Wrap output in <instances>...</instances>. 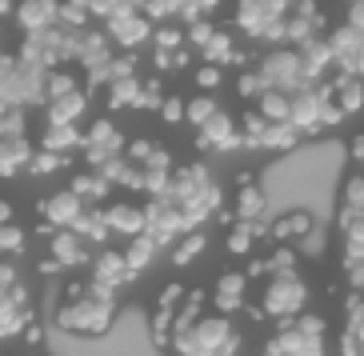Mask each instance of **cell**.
Listing matches in <instances>:
<instances>
[{
  "mask_svg": "<svg viewBox=\"0 0 364 356\" xmlns=\"http://www.w3.org/2000/svg\"><path fill=\"white\" fill-rule=\"evenodd\" d=\"M117 320V292L92 281H68L65 301L56 304V324L76 336H105Z\"/></svg>",
  "mask_w": 364,
  "mask_h": 356,
  "instance_id": "6da1fadb",
  "label": "cell"
},
{
  "mask_svg": "<svg viewBox=\"0 0 364 356\" xmlns=\"http://www.w3.org/2000/svg\"><path fill=\"white\" fill-rule=\"evenodd\" d=\"M164 193L181 205L184 220H188V232H196V228L208 220L213 212H220V205H225V193H220V184H216V176L204 168L200 161L193 164H176L172 168V180Z\"/></svg>",
  "mask_w": 364,
  "mask_h": 356,
  "instance_id": "7a4b0ae2",
  "label": "cell"
},
{
  "mask_svg": "<svg viewBox=\"0 0 364 356\" xmlns=\"http://www.w3.org/2000/svg\"><path fill=\"white\" fill-rule=\"evenodd\" d=\"M228 345H240V333H236V324L228 316L213 313V316H200L188 333L172 336L168 356H216Z\"/></svg>",
  "mask_w": 364,
  "mask_h": 356,
  "instance_id": "3957f363",
  "label": "cell"
},
{
  "mask_svg": "<svg viewBox=\"0 0 364 356\" xmlns=\"http://www.w3.org/2000/svg\"><path fill=\"white\" fill-rule=\"evenodd\" d=\"M309 281L300 276V269L292 272H272V276H264V292H260V313H264V320H292V316H300L304 308H309Z\"/></svg>",
  "mask_w": 364,
  "mask_h": 356,
  "instance_id": "277c9868",
  "label": "cell"
},
{
  "mask_svg": "<svg viewBox=\"0 0 364 356\" xmlns=\"http://www.w3.org/2000/svg\"><path fill=\"white\" fill-rule=\"evenodd\" d=\"M252 68H257L260 80H264L268 88H277V92H296V88L312 85L309 76H304V68H300V56H296L292 44H272V48H264Z\"/></svg>",
  "mask_w": 364,
  "mask_h": 356,
  "instance_id": "5b68a950",
  "label": "cell"
},
{
  "mask_svg": "<svg viewBox=\"0 0 364 356\" xmlns=\"http://www.w3.org/2000/svg\"><path fill=\"white\" fill-rule=\"evenodd\" d=\"M236 33L248 36L252 44H284V16H277L272 9H264L260 0H236Z\"/></svg>",
  "mask_w": 364,
  "mask_h": 356,
  "instance_id": "8992f818",
  "label": "cell"
},
{
  "mask_svg": "<svg viewBox=\"0 0 364 356\" xmlns=\"http://www.w3.org/2000/svg\"><path fill=\"white\" fill-rule=\"evenodd\" d=\"M152 28H156V21L144 16L140 9H120L105 21V36L112 41V48H120V53H136L140 44H149Z\"/></svg>",
  "mask_w": 364,
  "mask_h": 356,
  "instance_id": "52a82bcc",
  "label": "cell"
},
{
  "mask_svg": "<svg viewBox=\"0 0 364 356\" xmlns=\"http://www.w3.org/2000/svg\"><path fill=\"white\" fill-rule=\"evenodd\" d=\"M124 144H129V136H124V132H120L108 117H97L92 124H88L80 152H85L88 168H100V164H108V161H117V156H124Z\"/></svg>",
  "mask_w": 364,
  "mask_h": 356,
  "instance_id": "ba28073f",
  "label": "cell"
},
{
  "mask_svg": "<svg viewBox=\"0 0 364 356\" xmlns=\"http://www.w3.org/2000/svg\"><path fill=\"white\" fill-rule=\"evenodd\" d=\"M260 356H328V348H324V336L304 333L296 320H280Z\"/></svg>",
  "mask_w": 364,
  "mask_h": 356,
  "instance_id": "9c48e42d",
  "label": "cell"
},
{
  "mask_svg": "<svg viewBox=\"0 0 364 356\" xmlns=\"http://www.w3.org/2000/svg\"><path fill=\"white\" fill-rule=\"evenodd\" d=\"M85 200L73 193V188H56V193H48L36 205V212H41V232H56V228H76V220H80V212H85Z\"/></svg>",
  "mask_w": 364,
  "mask_h": 356,
  "instance_id": "30bf717a",
  "label": "cell"
},
{
  "mask_svg": "<svg viewBox=\"0 0 364 356\" xmlns=\"http://www.w3.org/2000/svg\"><path fill=\"white\" fill-rule=\"evenodd\" d=\"M48 257H53L65 272H73V269L92 264L97 249H92V244H88L76 228H56V232H48Z\"/></svg>",
  "mask_w": 364,
  "mask_h": 356,
  "instance_id": "8fae6325",
  "label": "cell"
},
{
  "mask_svg": "<svg viewBox=\"0 0 364 356\" xmlns=\"http://www.w3.org/2000/svg\"><path fill=\"white\" fill-rule=\"evenodd\" d=\"M196 149H213V152L245 149V144H240V120H236L232 112H225V108H216L213 117L196 129Z\"/></svg>",
  "mask_w": 364,
  "mask_h": 356,
  "instance_id": "7c38bea8",
  "label": "cell"
},
{
  "mask_svg": "<svg viewBox=\"0 0 364 356\" xmlns=\"http://www.w3.org/2000/svg\"><path fill=\"white\" fill-rule=\"evenodd\" d=\"M88 281L108 288V292H120L124 284L136 281V272L129 269V260H124L120 249H100L97 257H92V264H88Z\"/></svg>",
  "mask_w": 364,
  "mask_h": 356,
  "instance_id": "4fadbf2b",
  "label": "cell"
},
{
  "mask_svg": "<svg viewBox=\"0 0 364 356\" xmlns=\"http://www.w3.org/2000/svg\"><path fill=\"white\" fill-rule=\"evenodd\" d=\"M245 301H248V276L240 269L220 272V276L213 281V288H208V304H213L220 316L240 313V308H245Z\"/></svg>",
  "mask_w": 364,
  "mask_h": 356,
  "instance_id": "5bb4252c",
  "label": "cell"
},
{
  "mask_svg": "<svg viewBox=\"0 0 364 356\" xmlns=\"http://www.w3.org/2000/svg\"><path fill=\"white\" fill-rule=\"evenodd\" d=\"M12 21L24 36L28 33H48L60 24V0H16L12 4Z\"/></svg>",
  "mask_w": 364,
  "mask_h": 356,
  "instance_id": "9a60e30c",
  "label": "cell"
},
{
  "mask_svg": "<svg viewBox=\"0 0 364 356\" xmlns=\"http://www.w3.org/2000/svg\"><path fill=\"white\" fill-rule=\"evenodd\" d=\"M321 28H324V12H321V4L316 0H296L292 4V12L284 16V44H304V41H312V36H321Z\"/></svg>",
  "mask_w": 364,
  "mask_h": 356,
  "instance_id": "2e32d148",
  "label": "cell"
},
{
  "mask_svg": "<svg viewBox=\"0 0 364 356\" xmlns=\"http://www.w3.org/2000/svg\"><path fill=\"white\" fill-rule=\"evenodd\" d=\"M200 56H204V65H216V68H228V65L252 68V56H248V48H240V44H236V36L225 33V28H216L213 41L200 48Z\"/></svg>",
  "mask_w": 364,
  "mask_h": 356,
  "instance_id": "e0dca14e",
  "label": "cell"
},
{
  "mask_svg": "<svg viewBox=\"0 0 364 356\" xmlns=\"http://www.w3.org/2000/svg\"><path fill=\"white\" fill-rule=\"evenodd\" d=\"M324 85H328V92H332V104L341 108L344 117H356V112L364 108V80H360V76L341 72V68H336Z\"/></svg>",
  "mask_w": 364,
  "mask_h": 356,
  "instance_id": "ac0fdd59",
  "label": "cell"
},
{
  "mask_svg": "<svg viewBox=\"0 0 364 356\" xmlns=\"http://www.w3.org/2000/svg\"><path fill=\"white\" fill-rule=\"evenodd\" d=\"M33 141L28 136H0V176L12 180V176H24L33 168Z\"/></svg>",
  "mask_w": 364,
  "mask_h": 356,
  "instance_id": "d6986e66",
  "label": "cell"
},
{
  "mask_svg": "<svg viewBox=\"0 0 364 356\" xmlns=\"http://www.w3.org/2000/svg\"><path fill=\"white\" fill-rule=\"evenodd\" d=\"M105 220H108V237L132 240V237H140V232H144V205L117 200V205L105 208Z\"/></svg>",
  "mask_w": 364,
  "mask_h": 356,
  "instance_id": "ffe728a7",
  "label": "cell"
},
{
  "mask_svg": "<svg viewBox=\"0 0 364 356\" xmlns=\"http://www.w3.org/2000/svg\"><path fill=\"white\" fill-rule=\"evenodd\" d=\"M296 56H300V68H304L309 80H328V72L336 68L332 48H328V36H312V41L296 44Z\"/></svg>",
  "mask_w": 364,
  "mask_h": 356,
  "instance_id": "44dd1931",
  "label": "cell"
},
{
  "mask_svg": "<svg viewBox=\"0 0 364 356\" xmlns=\"http://www.w3.org/2000/svg\"><path fill=\"white\" fill-rule=\"evenodd\" d=\"M312 212H304V208H292V212L277 216L272 225H268V237H272V244H300L304 237H312Z\"/></svg>",
  "mask_w": 364,
  "mask_h": 356,
  "instance_id": "7402d4cb",
  "label": "cell"
},
{
  "mask_svg": "<svg viewBox=\"0 0 364 356\" xmlns=\"http://www.w3.org/2000/svg\"><path fill=\"white\" fill-rule=\"evenodd\" d=\"M264 212H268V200L257 188V176L240 173L236 176V220H264Z\"/></svg>",
  "mask_w": 364,
  "mask_h": 356,
  "instance_id": "603a6c76",
  "label": "cell"
},
{
  "mask_svg": "<svg viewBox=\"0 0 364 356\" xmlns=\"http://www.w3.org/2000/svg\"><path fill=\"white\" fill-rule=\"evenodd\" d=\"M44 124H80V117L88 112V92L85 88H73V92H65V97H56L44 104Z\"/></svg>",
  "mask_w": 364,
  "mask_h": 356,
  "instance_id": "cb8c5ba5",
  "label": "cell"
},
{
  "mask_svg": "<svg viewBox=\"0 0 364 356\" xmlns=\"http://www.w3.org/2000/svg\"><path fill=\"white\" fill-rule=\"evenodd\" d=\"M260 237H268L264 220H236V225H228L225 249L232 252V257H252V249H257Z\"/></svg>",
  "mask_w": 364,
  "mask_h": 356,
  "instance_id": "d4e9b609",
  "label": "cell"
},
{
  "mask_svg": "<svg viewBox=\"0 0 364 356\" xmlns=\"http://www.w3.org/2000/svg\"><path fill=\"white\" fill-rule=\"evenodd\" d=\"M80 144H85V132L76 124H44L41 132V149L56 152V156H73V152H80Z\"/></svg>",
  "mask_w": 364,
  "mask_h": 356,
  "instance_id": "484cf974",
  "label": "cell"
},
{
  "mask_svg": "<svg viewBox=\"0 0 364 356\" xmlns=\"http://www.w3.org/2000/svg\"><path fill=\"white\" fill-rule=\"evenodd\" d=\"M68 188H73V193L80 196L85 205H100V200L108 196V188H112V184H108L105 176L97 173V168H88V173H76L73 180H68Z\"/></svg>",
  "mask_w": 364,
  "mask_h": 356,
  "instance_id": "4316f807",
  "label": "cell"
},
{
  "mask_svg": "<svg viewBox=\"0 0 364 356\" xmlns=\"http://www.w3.org/2000/svg\"><path fill=\"white\" fill-rule=\"evenodd\" d=\"M120 252H124V260H129V269L140 276V272L149 269L152 260H156V252H161V249H156V240H152L149 232H140V237L124 240V249H120Z\"/></svg>",
  "mask_w": 364,
  "mask_h": 356,
  "instance_id": "83f0119b",
  "label": "cell"
},
{
  "mask_svg": "<svg viewBox=\"0 0 364 356\" xmlns=\"http://www.w3.org/2000/svg\"><path fill=\"white\" fill-rule=\"evenodd\" d=\"M28 324H33V308H28V304H12V301L0 304V340L21 336Z\"/></svg>",
  "mask_w": 364,
  "mask_h": 356,
  "instance_id": "f1b7e54d",
  "label": "cell"
},
{
  "mask_svg": "<svg viewBox=\"0 0 364 356\" xmlns=\"http://www.w3.org/2000/svg\"><path fill=\"white\" fill-rule=\"evenodd\" d=\"M76 232L88 240V244H108V220H105V208L100 205H88L76 220Z\"/></svg>",
  "mask_w": 364,
  "mask_h": 356,
  "instance_id": "f546056e",
  "label": "cell"
},
{
  "mask_svg": "<svg viewBox=\"0 0 364 356\" xmlns=\"http://www.w3.org/2000/svg\"><path fill=\"white\" fill-rule=\"evenodd\" d=\"M204 249H208V237H204L200 228H196V232H184V237L172 244V264H176V269H188L196 257H204Z\"/></svg>",
  "mask_w": 364,
  "mask_h": 356,
  "instance_id": "4dcf8cb0",
  "label": "cell"
},
{
  "mask_svg": "<svg viewBox=\"0 0 364 356\" xmlns=\"http://www.w3.org/2000/svg\"><path fill=\"white\" fill-rule=\"evenodd\" d=\"M304 141L292 124H277V120H268V129H264V141H260V149L264 152H289L296 149V144Z\"/></svg>",
  "mask_w": 364,
  "mask_h": 356,
  "instance_id": "1f68e13d",
  "label": "cell"
},
{
  "mask_svg": "<svg viewBox=\"0 0 364 356\" xmlns=\"http://www.w3.org/2000/svg\"><path fill=\"white\" fill-rule=\"evenodd\" d=\"M73 88H80V80H76V72L68 65L48 68V72H44V104L56 100V97H65V92H73Z\"/></svg>",
  "mask_w": 364,
  "mask_h": 356,
  "instance_id": "d6a6232c",
  "label": "cell"
},
{
  "mask_svg": "<svg viewBox=\"0 0 364 356\" xmlns=\"http://www.w3.org/2000/svg\"><path fill=\"white\" fill-rule=\"evenodd\" d=\"M136 97H140V76H129V80H112V85H108V108H112V112L136 108Z\"/></svg>",
  "mask_w": 364,
  "mask_h": 356,
  "instance_id": "836d02e7",
  "label": "cell"
},
{
  "mask_svg": "<svg viewBox=\"0 0 364 356\" xmlns=\"http://www.w3.org/2000/svg\"><path fill=\"white\" fill-rule=\"evenodd\" d=\"M152 48L156 53H176V48H188V41H184V28L176 21H164L152 28Z\"/></svg>",
  "mask_w": 364,
  "mask_h": 356,
  "instance_id": "e575fe53",
  "label": "cell"
},
{
  "mask_svg": "<svg viewBox=\"0 0 364 356\" xmlns=\"http://www.w3.org/2000/svg\"><path fill=\"white\" fill-rule=\"evenodd\" d=\"M216 108H220V104H216L213 92H196V97H188V104H184V120H188L193 129H200V124L213 117Z\"/></svg>",
  "mask_w": 364,
  "mask_h": 356,
  "instance_id": "d590c367",
  "label": "cell"
},
{
  "mask_svg": "<svg viewBox=\"0 0 364 356\" xmlns=\"http://www.w3.org/2000/svg\"><path fill=\"white\" fill-rule=\"evenodd\" d=\"M264 92H268V85L260 80L257 68H245V72L236 76V97L245 100V104H257V100L264 97Z\"/></svg>",
  "mask_w": 364,
  "mask_h": 356,
  "instance_id": "8d00e7d4",
  "label": "cell"
},
{
  "mask_svg": "<svg viewBox=\"0 0 364 356\" xmlns=\"http://www.w3.org/2000/svg\"><path fill=\"white\" fill-rule=\"evenodd\" d=\"M257 108L264 112L268 120H277V124H289V92H277V88H268L264 97L257 100Z\"/></svg>",
  "mask_w": 364,
  "mask_h": 356,
  "instance_id": "74e56055",
  "label": "cell"
},
{
  "mask_svg": "<svg viewBox=\"0 0 364 356\" xmlns=\"http://www.w3.org/2000/svg\"><path fill=\"white\" fill-rule=\"evenodd\" d=\"M24 249H28V232L16 220L12 225H0V257H21Z\"/></svg>",
  "mask_w": 364,
  "mask_h": 356,
  "instance_id": "f35d334b",
  "label": "cell"
},
{
  "mask_svg": "<svg viewBox=\"0 0 364 356\" xmlns=\"http://www.w3.org/2000/svg\"><path fill=\"white\" fill-rule=\"evenodd\" d=\"M88 21H92L88 0H60V24L65 28H88Z\"/></svg>",
  "mask_w": 364,
  "mask_h": 356,
  "instance_id": "ab89813d",
  "label": "cell"
},
{
  "mask_svg": "<svg viewBox=\"0 0 364 356\" xmlns=\"http://www.w3.org/2000/svg\"><path fill=\"white\" fill-rule=\"evenodd\" d=\"M213 33H216V21H213V16H200V21H188V24H184V41H188V48H193V53H200L204 44L213 41Z\"/></svg>",
  "mask_w": 364,
  "mask_h": 356,
  "instance_id": "60d3db41",
  "label": "cell"
},
{
  "mask_svg": "<svg viewBox=\"0 0 364 356\" xmlns=\"http://www.w3.org/2000/svg\"><path fill=\"white\" fill-rule=\"evenodd\" d=\"M268 276L272 272H292V269H300V252L292 249V244H272V252H268Z\"/></svg>",
  "mask_w": 364,
  "mask_h": 356,
  "instance_id": "b9f144b4",
  "label": "cell"
},
{
  "mask_svg": "<svg viewBox=\"0 0 364 356\" xmlns=\"http://www.w3.org/2000/svg\"><path fill=\"white\" fill-rule=\"evenodd\" d=\"M164 100V85H161V76H144L140 80V97H136V108L140 112H156Z\"/></svg>",
  "mask_w": 364,
  "mask_h": 356,
  "instance_id": "7bdbcfd3",
  "label": "cell"
},
{
  "mask_svg": "<svg viewBox=\"0 0 364 356\" xmlns=\"http://www.w3.org/2000/svg\"><path fill=\"white\" fill-rule=\"evenodd\" d=\"M68 164V156H56V152H44V149H36V156H33V168H28V176H48V173H60Z\"/></svg>",
  "mask_w": 364,
  "mask_h": 356,
  "instance_id": "ee69618b",
  "label": "cell"
},
{
  "mask_svg": "<svg viewBox=\"0 0 364 356\" xmlns=\"http://www.w3.org/2000/svg\"><path fill=\"white\" fill-rule=\"evenodd\" d=\"M193 85L200 88V92H216V88L225 85V68H216V65H200L193 72Z\"/></svg>",
  "mask_w": 364,
  "mask_h": 356,
  "instance_id": "f6af8a7d",
  "label": "cell"
},
{
  "mask_svg": "<svg viewBox=\"0 0 364 356\" xmlns=\"http://www.w3.org/2000/svg\"><path fill=\"white\" fill-rule=\"evenodd\" d=\"M184 104H188L184 97H168V92H164V100H161L156 112H161L164 124H184Z\"/></svg>",
  "mask_w": 364,
  "mask_h": 356,
  "instance_id": "bcb514c9",
  "label": "cell"
},
{
  "mask_svg": "<svg viewBox=\"0 0 364 356\" xmlns=\"http://www.w3.org/2000/svg\"><path fill=\"white\" fill-rule=\"evenodd\" d=\"M184 292H188V288H184L181 281H168L161 288V296H156V304H152V308H172V313H176V308H181V301H184Z\"/></svg>",
  "mask_w": 364,
  "mask_h": 356,
  "instance_id": "7dc6e473",
  "label": "cell"
},
{
  "mask_svg": "<svg viewBox=\"0 0 364 356\" xmlns=\"http://www.w3.org/2000/svg\"><path fill=\"white\" fill-rule=\"evenodd\" d=\"M88 9H92V21H108L112 12L136 9V4H132V0H88Z\"/></svg>",
  "mask_w": 364,
  "mask_h": 356,
  "instance_id": "c3c4849f",
  "label": "cell"
},
{
  "mask_svg": "<svg viewBox=\"0 0 364 356\" xmlns=\"http://www.w3.org/2000/svg\"><path fill=\"white\" fill-rule=\"evenodd\" d=\"M341 272H344V281H348V288L364 292V260H344L341 257Z\"/></svg>",
  "mask_w": 364,
  "mask_h": 356,
  "instance_id": "681fc988",
  "label": "cell"
},
{
  "mask_svg": "<svg viewBox=\"0 0 364 356\" xmlns=\"http://www.w3.org/2000/svg\"><path fill=\"white\" fill-rule=\"evenodd\" d=\"M260 4H264V9H272V12H277V16H289V12H292V4H296V0H260Z\"/></svg>",
  "mask_w": 364,
  "mask_h": 356,
  "instance_id": "f907efd6",
  "label": "cell"
},
{
  "mask_svg": "<svg viewBox=\"0 0 364 356\" xmlns=\"http://www.w3.org/2000/svg\"><path fill=\"white\" fill-rule=\"evenodd\" d=\"M353 161L364 164V132H360V136H353Z\"/></svg>",
  "mask_w": 364,
  "mask_h": 356,
  "instance_id": "816d5d0a",
  "label": "cell"
},
{
  "mask_svg": "<svg viewBox=\"0 0 364 356\" xmlns=\"http://www.w3.org/2000/svg\"><path fill=\"white\" fill-rule=\"evenodd\" d=\"M0 225H12V205L0 196Z\"/></svg>",
  "mask_w": 364,
  "mask_h": 356,
  "instance_id": "f5cc1de1",
  "label": "cell"
},
{
  "mask_svg": "<svg viewBox=\"0 0 364 356\" xmlns=\"http://www.w3.org/2000/svg\"><path fill=\"white\" fill-rule=\"evenodd\" d=\"M216 356H240V345H228L225 352H216Z\"/></svg>",
  "mask_w": 364,
  "mask_h": 356,
  "instance_id": "db71d44e",
  "label": "cell"
},
{
  "mask_svg": "<svg viewBox=\"0 0 364 356\" xmlns=\"http://www.w3.org/2000/svg\"><path fill=\"white\" fill-rule=\"evenodd\" d=\"M348 4H356V0H348Z\"/></svg>",
  "mask_w": 364,
  "mask_h": 356,
  "instance_id": "11a10c76",
  "label": "cell"
}]
</instances>
